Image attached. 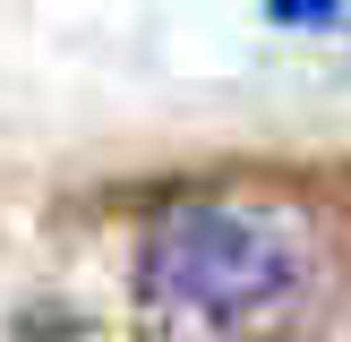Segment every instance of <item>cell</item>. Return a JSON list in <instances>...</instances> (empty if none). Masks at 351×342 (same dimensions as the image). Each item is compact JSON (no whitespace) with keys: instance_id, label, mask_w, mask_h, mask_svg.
Returning <instances> with one entry per match:
<instances>
[{"instance_id":"1","label":"cell","mask_w":351,"mask_h":342,"mask_svg":"<svg viewBox=\"0 0 351 342\" xmlns=\"http://www.w3.org/2000/svg\"><path fill=\"white\" fill-rule=\"evenodd\" d=\"M335 256L291 197H180L137 239L146 342H300L326 308Z\"/></svg>"}]
</instances>
